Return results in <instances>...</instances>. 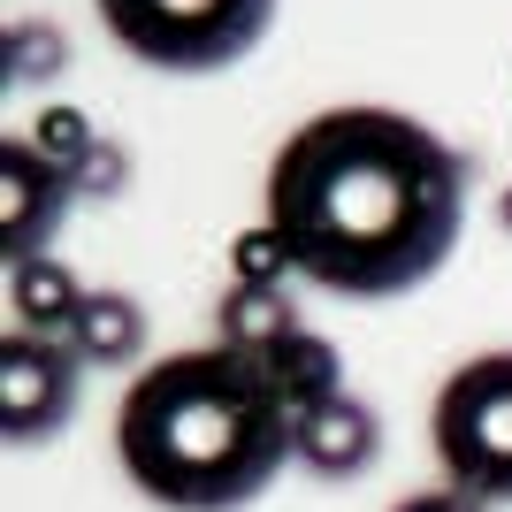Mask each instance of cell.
Wrapping results in <instances>:
<instances>
[{"mask_svg": "<svg viewBox=\"0 0 512 512\" xmlns=\"http://www.w3.org/2000/svg\"><path fill=\"white\" fill-rule=\"evenodd\" d=\"M268 230L314 291H421L467 230V161L398 107H329L283 138Z\"/></svg>", "mask_w": 512, "mask_h": 512, "instance_id": "obj_1", "label": "cell"}, {"mask_svg": "<svg viewBox=\"0 0 512 512\" xmlns=\"http://www.w3.org/2000/svg\"><path fill=\"white\" fill-rule=\"evenodd\" d=\"M115 459L161 512H245L299 459V406L245 344L169 352L123 390Z\"/></svg>", "mask_w": 512, "mask_h": 512, "instance_id": "obj_2", "label": "cell"}, {"mask_svg": "<svg viewBox=\"0 0 512 512\" xmlns=\"http://www.w3.org/2000/svg\"><path fill=\"white\" fill-rule=\"evenodd\" d=\"M92 8L123 54L169 77H207V69L245 62L276 23V0H92Z\"/></svg>", "mask_w": 512, "mask_h": 512, "instance_id": "obj_3", "label": "cell"}, {"mask_svg": "<svg viewBox=\"0 0 512 512\" xmlns=\"http://www.w3.org/2000/svg\"><path fill=\"white\" fill-rule=\"evenodd\" d=\"M428 436H436L451 490L482 497V505H512V352H482L459 367L436 390Z\"/></svg>", "mask_w": 512, "mask_h": 512, "instance_id": "obj_4", "label": "cell"}, {"mask_svg": "<svg viewBox=\"0 0 512 512\" xmlns=\"http://www.w3.org/2000/svg\"><path fill=\"white\" fill-rule=\"evenodd\" d=\"M77 375H85V360L62 337L16 329L0 344V436L16 451H39L46 436H62L77 421Z\"/></svg>", "mask_w": 512, "mask_h": 512, "instance_id": "obj_5", "label": "cell"}, {"mask_svg": "<svg viewBox=\"0 0 512 512\" xmlns=\"http://www.w3.org/2000/svg\"><path fill=\"white\" fill-rule=\"evenodd\" d=\"M69 199H77V176L39 146V138H0V253L31 260L54 245Z\"/></svg>", "mask_w": 512, "mask_h": 512, "instance_id": "obj_6", "label": "cell"}, {"mask_svg": "<svg viewBox=\"0 0 512 512\" xmlns=\"http://www.w3.org/2000/svg\"><path fill=\"white\" fill-rule=\"evenodd\" d=\"M299 459L321 482H352V474H367L383 459V421L352 390H337V398H321V406L299 413Z\"/></svg>", "mask_w": 512, "mask_h": 512, "instance_id": "obj_7", "label": "cell"}, {"mask_svg": "<svg viewBox=\"0 0 512 512\" xmlns=\"http://www.w3.org/2000/svg\"><path fill=\"white\" fill-rule=\"evenodd\" d=\"M85 283L62 253H31L8 260V306H16V329H39V337H69V321L85 314Z\"/></svg>", "mask_w": 512, "mask_h": 512, "instance_id": "obj_8", "label": "cell"}, {"mask_svg": "<svg viewBox=\"0 0 512 512\" xmlns=\"http://www.w3.org/2000/svg\"><path fill=\"white\" fill-rule=\"evenodd\" d=\"M62 344H69L85 367H123V360H138V352H146V306L123 299V291H92L85 314L69 321Z\"/></svg>", "mask_w": 512, "mask_h": 512, "instance_id": "obj_9", "label": "cell"}, {"mask_svg": "<svg viewBox=\"0 0 512 512\" xmlns=\"http://www.w3.org/2000/svg\"><path fill=\"white\" fill-rule=\"evenodd\" d=\"M214 329H222V344L276 352V344L299 329V314H291V291H283V283H230L222 306H214Z\"/></svg>", "mask_w": 512, "mask_h": 512, "instance_id": "obj_10", "label": "cell"}, {"mask_svg": "<svg viewBox=\"0 0 512 512\" xmlns=\"http://www.w3.org/2000/svg\"><path fill=\"white\" fill-rule=\"evenodd\" d=\"M260 360H268V375H276L283 383V398H291V406H321V398H337L344 390V367H337V344H321L314 329H291V337L276 344V352H260Z\"/></svg>", "mask_w": 512, "mask_h": 512, "instance_id": "obj_11", "label": "cell"}, {"mask_svg": "<svg viewBox=\"0 0 512 512\" xmlns=\"http://www.w3.org/2000/svg\"><path fill=\"white\" fill-rule=\"evenodd\" d=\"M230 260H237V283H283V276H299V268H291V253H283V237L268 230V222L237 237Z\"/></svg>", "mask_w": 512, "mask_h": 512, "instance_id": "obj_12", "label": "cell"}, {"mask_svg": "<svg viewBox=\"0 0 512 512\" xmlns=\"http://www.w3.org/2000/svg\"><path fill=\"white\" fill-rule=\"evenodd\" d=\"M31 138H39V146L54 153L62 169H77V161H85V153L100 146V138H92V123H85V115H77V107H46V115H39V130H31Z\"/></svg>", "mask_w": 512, "mask_h": 512, "instance_id": "obj_13", "label": "cell"}, {"mask_svg": "<svg viewBox=\"0 0 512 512\" xmlns=\"http://www.w3.org/2000/svg\"><path fill=\"white\" fill-rule=\"evenodd\" d=\"M8 54H16V85H39V77H54V69L69 62V46L54 39L46 23H16V46H8Z\"/></svg>", "mask_w": 512, "mask_h": 512, "instance_id": "obj_14", "label": "cell"}, {"mask_svg": "<svg viewBox=\"0 0 512 512\" xmlns=\"http://www.w3.org/2000/svg\"><path fill=\"white\" fill-rule=\"evenodd\" d=\"M69 176H77V199H85V192H115V184H130V161H123V146H107V138H100Z\"/></svg>", "mask_w": 512, "mask_h": 512, "instance_id": "obj_15", "label": "cell"}, {"mask_svg": "<svg viewBox=\"0 0 512 512\" xmlns=\"http://www.w3.org/2000/svg\"><path fill=\"white\" fill-rule=\"evenodd\" d=\"M390 512H490V505L467 497V490H421V497H398Z\"/></svg>", "mask_w": 512, "mask_h": 512, "instance_id": "obj_16", "label": "cell"}]
</instances>
